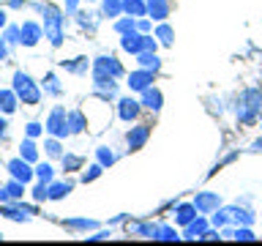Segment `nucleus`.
<instances>
[{
  "label": "nucleus",
  "instance_id": "1",
  "mask_svg": "<svg viewBox=\"0 0 262 246\" xmlns=\"http://www.w3.org/2000/svg\"><path fill=\"white\" fill-rule=\"evenodd\" d=\"M14 93L19 96L25 104H38V98H41V90L36 88V82L22 71L14 74Z\"/></svg>",
  "mask_w": 262,
  "mask_h": 246
},
{
  "label": "nucleus",
  "instance_id": "2",
  "mask_svg": "<svg viewBox=\"0 0 262 246\" xmlns=\"http://www.w3.org/2000/svg\"><path fill=\"white\" fill-rule=\"evenodd\" d=\"M44 33L49 36V41L57 47L63 41V36H60V14H57V8H52V6H47L44 8Z\"/></svg>",
  "mask_w": 262,
  "mask_h": 246
},
{
  "label": "nucleus",
  "instance_id": "3",
  "mask_svg": "<svg viewBox=\"0 0 262 246\" xmlns=\"http://www.w3.org/2000/svg\"><path fill=\"white\" fill-rule=\"evenodd\" d=\"M47 129H49V134H55V137H60L66 134V112L57 107V110L49 115V123H47Z\"/></svg>",
  "mask_w": 262,
  "mask_h": 246
},
{
  "label": "nucleus",
  "instance_id": "4",
  "mask_svg": "<svg viewBox=\"0 0 262 246\" xmlns=\"http://www.w3.org/2000/svg\"><path fill=\"white\" fill-rule=\"evenodd\" d=\"M8 170H11V175L16 180H22V183H28V180L33 178V170L25 164L22 159H14V161H8Z\"/></svg>",
  "mask_w": 262,
  "mask_h": 246
},
{
  "label": "nucleus",
  "instance_id": "5",
  "mask_svg": "<svg viewBox=\"0 0 262 246\" xmlns=\"http://www.w3.org/2000/svg\"><path fill=\"white\" fill-rule=\"evenodd\" d=\"M38 36H41V28L38 25H33V22H25L22 25V44L25 47H33L38 41Z\"/></svg>",
  "mask_w": 262,
  "mask_h": 246
},
{
  "label": "nucleus",
  "instance_id": "6",
  "mask_svg": "<svg viewBox=\"0 0 262 246\" xmlns=\"http://www.w3.org/2000/svg\"><path fill=\"white\" fill-rule=\"evenodd\" d=\"M137 112H139V104H137V101H131V98H126V101H120V115H123L126 120L137 118Z\"/></svg>",
  "mask_w": 262,
  "mask_h": 246
},
{
  "label": "nucleus",
  "instance_id": "7",
  "mask_svg": "<svg viewBox=\"0 0 262 246\" xmlns=\"http://www.w3.org/2000/svg\"><path fill=\"white\" fill-rule=\"evenodd\" d=\"M14 107H16V96L8 93V90H0V110H3V112H14Z\"/></svg>",
  "mask_w": 262,
  "mask_h": 246
},
{
  "label": "nucleus",
  "instance_id": "8",
  "mask_svg": "<svg viewBox=\"0 0 262 246\" xmlns=\"http://www.w3.org/2000/svg\"><path fill=\"white\" fill-rule=\"evenodd\" d=\"M145 137H147V126H139L137 131H131V134H128V145L131 148H139V145L145 142Z\"/></svg>",
  "mask_w": 262,
  "mask_h": 246
},
{
  "label": "nucleus",
  "instance_id": "9",
  "mask_svg": "<svg viewBox=\"0 0 262 246\" xmlns=\"http://www.w3.org/2000/svg\"><path fill=\"white\" fill-rule=\"evenodd\" d=\"M69 192H71V183H55L49 189V197H52V200H60V197H66Z\"/></svg>",
  "mask_w": 262,
  "mask_h": 246
},
{
  "label": "nucleus",
  "instance_id": "10",
  "mask_svg": "<svg viewBox=\"0 0 262 246\" xmlns=\"http://www.w3.org/2000/svg\"><path fill=\"white\" fill-rule=\"evenodd\" d=\"M22 159H28V161H33V159H36V145H33L30 139L22 145Z\"/></svg>",
  "mask_w": 262,
  "mask_h": 246
},
{
  "label": "nucleus",
  "instance_id": "11",
  "mask_svg": "<svg viewBox=\"0 0 262 246\" xmlns=\"http://www.w3.org/2000/svg\"><path fill=\"white\" fill-rule=\"evenodd\" d=\"M22 186H25L22 180H16V178H14V183H8V189H6V192L11 194V197H22Z\"/></svg>",
  "mask_w": 262,
  "mask_h": 246
},
{
  "label": "nucleus",
  "instance_id": "12",
  "mask_svg": "<svg viewBox=\"0 0 262 246\" xmlns=\"http://www.w3.org/2000/svg\"><path fill=\"white\" fill-rule=\"evenodd\" d=\"M36 175H38L41 180H49V178H52V167H49V164H38Z\"/></svg>",
  "mask_w": 262,
  "mask_h": 246
},
{
  "label": "nucleus",
  "instance_id": "13",
  "mask_svg": "<svg viewBox=\"0 0 262 246\" xmlns=\"http://www.w3.org/2000/svg\"><path fill=\"white\" fill-rule=\"evenodd\" d=\"M33 197H36V200H44V197H49V192L44 189V180H41L36 189H33Z\"/></svg>",
  "mask_w": 262,
  "mask_h": 246
},
{
  "label": "nucleus",
  "instance_id": "14",
  "mask_svg": "<svg viewBox=\"0 0 262 246\" xmlns=\"http://www.w3.org/2000/svg\"><path fill=\"white\" fill-rule=\"evenodd\" d=\"M69 126H71V131H79V129H82V115H71V118H69Z\"/></svg>",
  "mask_w": 262,
  "mask_h": 246
},
{
  "label": "nucleus",
  "instance_id": "15",
  "mask_svg": "<svg viewBox=\"0 0 262 246\" xmlns=\"http://www.w3.org/2000/svg\"><path fill=\"white\" fill-rule=\"evenodd\" d=\"M47 153L49 156H57V153H60V145H57L55 139H49V142H47Z\"/></svg>",
  "mask_w": 262,
  "mask_h": 246
},
{
  "label": "nucleus",
  "instance_id": "16",
  "mask_svg": "<svg viewBox=\"0 0 262 246\" xmlns=\"http://www.w3.org/2000/svg\"><path fill=\"white\" fill-rule=\"evenodd\" d=\"M63 164H66V167H79V159H77V156H63Z\"/></svg>",
  "mask_w": 262,
  "mask_h": 246
},
{
  "label": "nucleus",
  "instance_id": "17",
  "mask_svg": "<svg viewBox=\"0 0 262 246\" xmlns=\"http://www.w3.org/2000/svg\"><path fill=\"white\" fill-rule=\"evenodd\" d=\"M145 101H147V107H153V110H156V107H159V93H147Z\"/></svg>",
  "mask_w": 262,
  "mask_h": 246
},
{
  "label": "nucleus",
  "instance_id": "18",
  "mask_svg": "<svg viewBox=\"0 0 262 246\" xmlns=\"http://www.w3.org/2000/svg\"><path fill=\"white\" fill-rule=\"evenodd\" d=\"M145 82H147V77H145V74H137L131 85H134V88H145Z\"/></svg>",
  "mask_w": 262,
  "mask_h": 246
},
{
  "label": "nucleus",
  "instance_id": "19",
  "mask_svg": "<svg viewBox=\"0 0 262 246\" xmlns=\"http://www.w3.org/2000/svg\"><path fill=\"white\" fill-rule=\"evenodd\" d=\"M38 131H41V129H38V123H30V126H28V134H30V137H36Z\"/></svg>",
  "mask_w": 262,
  "mask_h": 246
},
{
  "label": "nucleus",
  "instance_id": "20",
  "mask_svg": "<svg viewBox=\"0 0 262 246\" xmlns=\"http://www.w3.org/2000/svg\"><path fill=\"white\" fill-rule=\"evenodd\" d=\"M6 134V120H0V137Z\"/></svg>",
  "mask_w": 262,
  "mask_h": 246
},
{
  "label": "nucleus",
  "instance_id": "21",
  "mask_svg": "<svg viewBox=\"0 0 262 246\" xmlns=\"http://www.w3.org/2000/svg\"><path fill=\"white\" fill-rule=\"evenodd\" d=\"M3 55H6V44L0 41V57H3Z\"/></svg>",
  "mask_w": 262,
  "mask_h": 246
},
{
  "label": "nucleus",
  "instance_id": "22",
  "mask_svg": "<svg viewBox=\"0 0 262 246\" xmlns=\"http://www.w3.org/2000/svg\"><path fill=\"white\" fill-rule=\"evenodd\" d=\"M3 22H6V19H3V11H0V25H3Z\"/></svg>",
  "mask_w": 262,
  "mask_h": 246
}]
</instances>
